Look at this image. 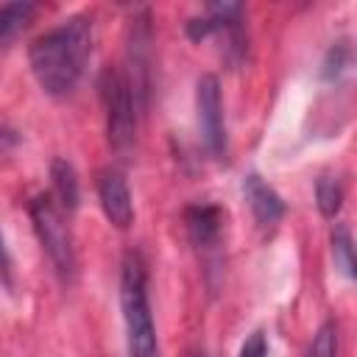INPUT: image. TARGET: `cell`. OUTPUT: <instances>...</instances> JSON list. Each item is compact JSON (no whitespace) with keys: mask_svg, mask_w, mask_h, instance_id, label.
Listing matches in <instances>:
<instances>
[{"mask_svg":"<svg viewBox=\"0 0 357 357\" xmlns=\"http://www.w3.org/2000/svg\"><path fill=\"white\" fill-rule=\"evenodd\" d=\"M92 56V20L67 17L56 28L36 36L28 47V61L36 84L50 98H67L78 86Z\"/></svg>","mask_w":357,"mask_h":357,"instance_id":"1","label":"cell"},{"mask_svg":"<svg viewBox=\"0 0 357 357\" xmlns=\"http://www.w3.org/2000/svg\"><path fill=\"white\" fill-rule=\"evenodd\" d=\"M120 310L128 357H159L156 326L148 301V271L137 251H128L120 265Z\"/></svg>","mask_w":357,"mask_h":357,"instance_id":"2","label":"cell"},{"mask_svg":"<svg viewBox=\"0 0 357 357\" xmlns=\"http://www.w3.org/2000/svg\"><path fill=\"white\" fill-rule=\"evenodd\" d=\"M31 220L36 229V237L42 243V251L47 254L53 271L59 273V279L64 284H70L75 279V245H73V234L67 226V212H61V206L53 201V195H39L31 201Z\"/></svg>","mask_w":357,"mask_h":357,"instance_id":"3","label":"cell"},{"mask_svg":"<svg viewBox=\"0 0 357 357\" xmlns=\"http://www.w3.org/2000/svg\"><path fill=\"white\" fill-rule=\"evenodd\" d=\"M100 98H103V109H106L109 145L117 153H128L134 145V131H137V86H134L131 75H126L117 67L103 70Z\"/></svg>","mask_w":357,"mask_h":357,"instance_id":"4","label":"cell"},{"mask_svg":"<svg viewBox=\"0 0 357 357\" xmlns=\"http://www.w3.org/2000/svg\"><path fill=\"white\" fill-rule=\"evenodd\" d=\"M195 109H198V128L206 151L215 159H226V123H223V103L220 86L215 75H201L195 84Z\"/></svg>","mask_w":357,"mask_h":357,"instance_id":"5","label":"cell"},{"mask_svg":"<svg viewBox=\"0 0 357 357\" xmlns=\"http://www.w3.org/2000/svg\"><path fill=\"white\" fill-rule=\"evenodd\" d=\"M98 198L106 220L114 229H128L134 223V201H131V190L123 170L103 167L98 173Z\"/></svg>","mask_w":357,"mask_h":357,"instance_id":"6","label":"cell"},{"mask_svg":"<svg viewBox=\"0 0 357 357\" xmlns=\"http://www.w3.org/2000/svg\"><path fill=\"white\" fill-rule=\"evenodd\" d=\"M243 192H245V201L259 229H273L284 218V201L268 181H262V176L248 173L243 181Z\"/></svg>","mask_w":357,"mask_h":357,"instance_id":"7","label":"cell"},{"mask_svg":"<svg viewBox=\"0 0 357 357\" xmlns=\"http://www.w3.org/2000/svg\"><path fill=\"white\" fill-rule=\"evenodd\" d=\"M184 226L195 248L212 251L220 243L223 231V209L215 204H192L184 209Z\"/></svg>","mask_w":357,"mask_h":357,"instance_id":"8","label":"cell"},{"mask_svg":"<svg viewBox=\"0 0 357 357\" xmlns=\"http://www.w3.org/2000/svg\"><path fill=\"white\" fill-rule=\"evenodd\" d=\"M50 178H53V201L61 206V212L73 215L78 209V198H81V190H78V173L75 167L64 159V156H56L50 162Z\"/></svg>","mask_w":357,"mask_h":357,"instance_id":"9","label":"cell"},{"mask_svg":"<svg viewBox=\"0 0 357 357\" xmlns=\"http://www.w3.org/2000/svg\"><path fill=\"white\" fill-rule=\"evenodd\" d=\"M36 17V3H6L0 6V47H8Z\"/></svg>","mask_w":357,"mask_h":357,"instance_id":"10","label":"cell"},{"mask_svg":"<svg viewBox=\"0 0 357 357\" xmlns=\"http://www.w3.org/2000/svg\"><path fill=\"white\" fill-rule=\"evenodd\" d=\"M332 254H335V268L346 279H354V248H351V234L343 223L335 226L332 231Z\"/></svg>","mask_w":357,"mask_h":357,"instance_id":"11","label":"cell"},{"mask_svg":"<svg viewBox=\"0 0 357 357\" xmlns=\"http://www.w3.org/2000/svg\"><path fill=\"white\" fill-rule=\"evenodd\" d=\"M315 198H318L321 215H324V218H335V215L340 212V206H343V187H340V181L332 178V176L318 178V184H315Z\"/></svg>","mask_w":357,"mask_h":357,"instance_id":"12","label":"cell"},{"mask_svg":"<svg viewBox=\"0 0 357 357\" xmlns=\"http://www.w3.org/2000/svg\"><path fill=\"white\" fill-rule=\"evenodd\" d=\"M337 349H340L337 326H335L332 321H326V324L315 332V337H312V343H310V349H307V357H337Z\"/></svg>","mask_w":357,"mask_h":357,"instance_id":"13","label":"cell"},{"mask_svg":"<svg viewBox=\"0 0 357 357\" xmlns=\"http://www.w3.org/2000/svg\"><path fill=\"white\" fill-rule=\"evenodd\" d=\"M346 64H349V47H346V45H335V47L329 50L326 64H324V75H326V78H335V75H340V73L346 70Z\"/></svg>","mask_w":357,"mask_h":357,"instance_id":"14","label":"cell"},{"mask_svg":"<svg viewBox=\"0 0 357 357\" xmlns=\"http://www.w3.org/2000/svg\"><path fill=\"white\" fill-rule=\"evenodd\" d=\"M237 357H268V343H265V332H251L243 346H240V354Z\"/></svg>","mask_w":357,"mask_h":357,"instance_id":"15","label":"cell"},{"mask_svg":"<svg viewBox=\"0 0 357 357\" xmlns=\"http://www.w3.org/2000/svg\"><path fill=\"white\" fill-rule=\"evenodd\" d=\"M8 271H11V259H8V248H6V240L0 231V276L8 279Z\"/></svg>","mask_w":357,"mask_h":357,"instance_id":"16","label":"cell"},{"mask_svg":"<svg viewBox=\"0 0 357 357\" xmlns=\"http://www.w3.org/2000/svg\"><path fill=\"white\" fill-rule=\"evenodd\" d=\"M11 142H14V134H11L6 126H0V148H3V145H11Z\"/></svg>","mask_w":357,"mask_h":357,"instance_id":"17","label":"cell"},{"mask_svg":"<svg viewBox=\"0 0 357 357\" xmlns=\"http://www.w3.org/2000/svg\"><path fill=\"white\" fill-rule=\"evenodd\" d=\"M192 357H206V354H192Z\"/></svg>","mask_w":357,"mask_h":357,"instance_id":"18","label":"cell"}]
</instances>
